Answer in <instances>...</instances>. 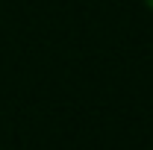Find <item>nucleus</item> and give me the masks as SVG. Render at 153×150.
<instances>
[{"label": "nucleus", "instance_id": "f257e3e1", "mask_svg": "<svg viewBox=\"0 0 153 150\" xmlns=\"http://www.w3.org/2000/svg\"><path fill=\"white\" fill-rule=\"evenodd\" d=\"M141 3H144V6H147V9L153 12V0H141Z\"/></svg>", "mask_w": 153, "mask_h": 150}]
</instances>
